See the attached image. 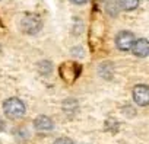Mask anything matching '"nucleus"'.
<instances>
[{"label": "nucleus", "mask_w": 149, "mask_h": 144, "mask_svg": "<svg viewBox=\"0 0 149 144\" xmlns=\"http://www.w3.org/2000/svg\"><path fill=\"white\" fill-rule=\"evenodd\" d=\"M41 26H42L41 19L37 15H26L21 21V29H22V32H25L28 35L37 34L41 29Z\"/></svg>", "instance_id": "f03ea898"}, {"label": "nucleus", "mask_w": 149, "mask_h": 144, "mask_svg": "<svg viewBox=\"0 0 149 144\" xmlns=\"http://www.w3.org/2000/svg\"><path fill=\"white\" fill-rule=\"evenodd\" d=\"M133 44H134V37H133V34H132L130 31H121V32H118V35L116 37V45H117V48L121 50V51H129V50H132Z\"/></svg>", "instance_id": "20e7f679"}, {"label": "nucleus", "mask_w": 149, "mask_h": 144, "mask_svg": "<svg viewBox=\"0 0 149 144\" xmlns=\"http://www.w3.org/2000/svg\"><path fill=\"white\" fill-rule=\"evenodd\" d=\"M139 5V0H120V6L124 10H133Z\"/></svg>", "instance_id": "1a4fd4ad"}, {"label": "nucleus", "mask_w": 149, "mask_h": 144, "mask_svg": "<svg viewBox=\"0 0 149 144\" xmlns=\"http://www.w3.org/2000/svg\"><path fill=\"white\" fill-rule=\"evenodd\" d=\"M34 127H35L37 131H41V132H44V131H51V130H53V121H51L48 116H45V115H40V116L35 118Z\"/></svg>", "instance_id": "0eeeda50"}, {"label": "nucleus", "mask_w": 149, "mask_h": 144, "mask_svg": "<svg viewBox=\"0 0 149 144\" xmlns=\"http://www.w3.org/2000/svg\"><path fill=\"white\" fill-rule=\"evenodd\" d=\"M70 2L73 5H84V3H86V0H70Z\"/></svg>", "instance_id": "9b49d317"}, {"label": "nucleus", "mask_w": 149, "mask_h": 144, "mask_svg": "<svg viewBox=\"0 0 149 144\" xmlns=\"http://www.w3.org/2000/svg\"><path fill=\"white\" fill-rule=\"evenodd\" d=\"M63 109L67 114H74L76 109H78V102L74 99H67V101L63 102Z\"/></svg>", "instance_id": "6e6552de"}, {"label": "nucleus", "mask_w": 149, "mask_h": 144, "mask_svg": "<svg viewBox=\"0 0 149 144\" xmlns=\"http://www.w3.org/2000/svg\"><path fill=\"white\" fill-rule=\"evenodd\" d=\"M3 111H5L6 116H9L12 119H18V118L24 116V114H25V105L18 98H9L3 103Z\"/></svg>", "instance_id": "f257e3e1"}, {"label": "nucleus", "mask_w": 149, "mask_h": 144, "mask_svg": "<svg viewBox=\"0 0 149 144\" xmlns=\"http://www.w3.org/2000/svg\"><path fill=\"white\" fill-rule=\"evenodd\" d=\"M132 51L136 57H146L149 54V41H146V39L134 41V44L132 47Z\"/></svg>", "instance_id": "423d86ee"}, {"label": "nucleus", "mask_w": 149, "mask_h": 144, "mask_svg": "<svg viewBox=\"0 0 149 144\" xmlns=\"http://www.w3.org/2000/svg\"><path fill=\"white\" fill-rule=\"evenodd\" d=\"M54 144H74V143H73L70 138H64V137H63V138L56 140V143H54Z\"/></svg>", "instance_id": "9d476101"}, {"label": "nucleus", "mask_w": 149, "mask_h": 144, "mask_svg": "<svg viewBox=\"0 0 149 144\" xmlns=\"http://www.w3.org/2000/svg\"><path fill=\"white\" fill-rule=\"evenodd\" d=\"M3 128H5V122H3L2 119H0V131H2Z\"/></svg>", "instance_id": "f8f14e48"}, {"label": "nucleus", "mask_w": 149, "mask_h": 144, "mask_svg": "<svg viewBox=\"0 0 149 144\" xmlns=\"http://www.w3.org/2000/svg\"><path fill=\"white\" fill-rule=\"evenodd\" d=\"M133 101L140 106L149 105V88L145 85H137L133 89Z\"/></svg>", "instance_id": "39448f33"}, {"label": "nucleus", "mask_w": 149, "mask_h": 144, "mask_svg": "<svg viewBox=\"0 0 149 144\" xmlns=\"http://www.w3.org/2000/svg\"><path fill=\"white\" fill-rule=\"evenodd\" d=\"M60 74L61 77L66 80V82H74L76 77L81 74V65L73 63V61H69V63H64L61 67H60Z\"/></svg>", "instance_id": "7ed1b4c3"}]
</instances>
